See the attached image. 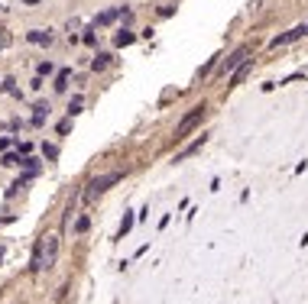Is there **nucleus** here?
<instances>
[{
  "label": "nucleus",
  "instance_id": "4",
  "mask_svg": "<svg viewBox=\"0 0 308 304\" xmlns=\"http://www.w3.org/2000/svg\"><path fill=\"white\" fill-rule=\"evenodd\" d=\"M246 55H250V49H246V46H240V49H237V52H234V55H231V58H227V62H224V68H221V75H227V71H237V68H240V65H243V62H246Z\"/></svg>",
  "mask_w": 308,
  "mask_h": 304
},
{
  "label": "nucleus",
  "instance_id": "7",
  "mask_svg": "<svg viewBox=\"0 0 308 304\" xmlns=\"http://www.w3.org/2000/svg\"><path fill=\"white\" fill-rule=\"evenodd\" d=\"M246 75H250V62H243V65H240V68L234 71V81H231V87H237V84H240V81H243Z\"/></svg>",
  "mask_w": 308,
  "mask_h": 304
},
{
  "label": "nucleus",
  "instance_id": "1",
  "mask_svg": "<svg viewBox=\"0 0 308 304\" xmlns=\"http://www.w3.org/2000/svg\"><path fill=\"white\" fill-rule=\"evenodd\" d=\"M59 259V236L55 233H46L42 243L36 246V256H33V272H49Z\"/></svg>",
  "mask_w": 308,
  "mask_h": 304
},
{
  "label": "nucleus",
  "instance_id": "8",
  "mask_svg": "<svg viewBox=\"0 0 308 304\" xmlns=\"http://www.w3.org/2000/svg\"><path fill=\"white\" fill-rule=\"evenodd\" d=\"M117 16H120V10H107V13H101L94 23H98V26H107V23H114V20H117Z\"/></svg>",
  "mask_w": 308,
  "mask_h": 304
},
{
  "label": "nucleus",
  "instance_id": "5",
  "mask_svg": "<svg viewBox=\"0 0 308 304\" xmlns=\"http://www.w3.org/2000/svg\"><path fill=\"white\" fill-rule=\"evenodd\" d=\"M302 36H308V23H305V26H295V29H289L286 36H276V39H272V49L286 46V42H295V39H302Z\"/></svg>",
  "mask_w": 308,
  "mask_h": 304
},
{
  "label": "nucleus",
  "instance_id": "9",
  "mask_svg": "<svg viewBox=\"0 0 308 304\" xmlns=\"http://www.w3.org/2000/svg\"><path fill=\"white\" fill-rule=\"evenodd\" d=\"M107 65H110V55H98V58L91 62V68H94V71H98V68H107Z\"/></svg>",
  "mask_w": 308,
  "mask_h": 304
},
{
  "label": "nucleus",
  "instance_id": "6",
  "mask_svg": "<svg viewBox=\"0 0 308 304\" xmlns=\"http://www.w3.org/2000/svg\"><path fill=\"white\" fill-rule=\"evenodd\" d=\"M30 42H46V46H49V42H52V33H49V29H33V33H30Z\"/></svg>",
  "mask_w": 308,
  "mask_h": 304
},
{
  "label": "nucleus",
  "instance_id": "12",
  "mask_svg": "<svg viewBox=\"0 0 308 304\" xmlns=\"http://www.w3.org/2000/svg\"><path fill=\"white\" fill-rule=\"evenodd\" d=\"M23 4H39V0H23Z\"/></svg>",
  "mask_w": 308,
  "mask_h": 304
},
{
  "label": "nucleus",
  "instance_id": "3",
  "mask_svg": "<svg viewBox=\"0 0 308 304\" xmlns=\"http://www.w3.org/2000/svg\"><path fill=\"white\" fill-rule=\"evenodd\" d=\"M201 120H205V104H201V107H195L191 113H185V117H182V123L175 127V139H185V136H188V133L195 130Z\"/></svg>",
  "mask_w": 308,
  "mask_h": 304
},
{
  "label": "nucleus",
  "instance_id": "10",
  "mask_svg": "<svg viewBox=\"0 0 308 304\" xmlns=\"http://www.w3.org/2000/svg\"><path fill=\"white\" fill-rule=\"evenodd\" d=\"M130 42H133V33H127V29L117 33V46H130Z\"/></svg>",
  "mask_w": 308,
  "mask_h": 304
},
{
  "label": "nucleus",
  "instance_id": "11",
  "mask_svg": "<svg viewBox=\"0 0 308 304\" xmlns=\"http://www.w3.org/2000/svg\"><path fill=\"white\" fill-rule=\"evenodd\" d=\"M4 49H7V33L0 29V52H4Z\"/></svg>",
  "mask_w": 308,
  "mask_h": 304
},
{
  "label": "nucleus",
  "instance_id": "2",
  "mask_svg": "<svg viewBox=\"0 0 308 304\" xmlns=\"http://www.w3.org/2000/svg\"><path fill=\"white\" fill-rule=\"evenodd\" d=\"M117 181H120V172L98 175V178H91V181H88V188H85V194H81V198H85V201H94V198H101V194L107 191L110 185H117Z\"/></svg>",
  "mask_w": 308,
  "mask_h": 304
}]
</instances>
